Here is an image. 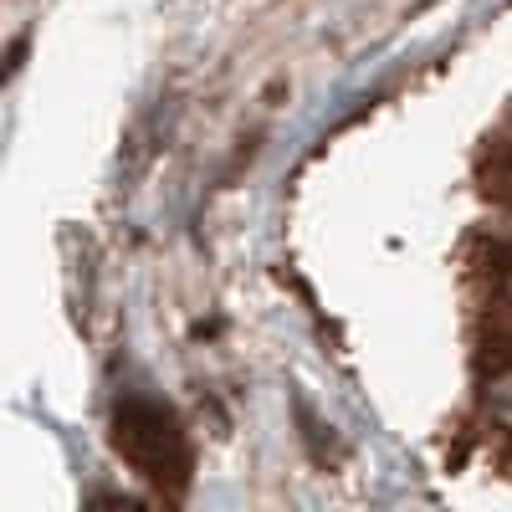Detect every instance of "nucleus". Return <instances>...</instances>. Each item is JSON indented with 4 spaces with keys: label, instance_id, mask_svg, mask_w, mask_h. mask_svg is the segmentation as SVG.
Here are the masks:
<instances>
[{
    "label": "nucleus",
    "instance_id": "f257e3e1",
    "mask_svg": "<svg viewBox=\"0 0 512 512\" xmlns=\"http://www.w3.org/2000/svg\"><path fill=\"white\" fill-rule=\"evenodd\" d=\"M113 446L154 487L175 492V487L190 482V441L180 431V420L169 415L159 400H118V410H113Z\"/></svg>",
    "mask_w": 512,
    "mask_h": 512
}]
</instances>
